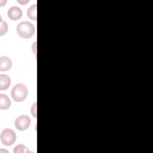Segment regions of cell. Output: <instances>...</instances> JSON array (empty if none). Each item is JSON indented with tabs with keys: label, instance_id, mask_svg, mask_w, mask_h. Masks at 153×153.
<instances>
[{
	"label": "cell",
	"instance_id": "6da1fadb",
	"mask_svg": "<svg viewBox=\"0 0 153 153\" xmlns=\"http://www.w3.org/2000/svg\"><path fill=\"white\" fill-rule=\"evenodd\" d=\"M17 32L20 37L28 39L33 35L35 27L30 22H22L17 25Z\"/></svg>",
	"mask_w": 153,
	"mask_h": 153
},
{
	"label": "cell",
	"instance_id": "7a4b0ae2",
	"mask_svg": "<svg viewBox=\"0 0 153 153\" xmlns=\"http://www.w3.org/2000/svg\"><path fill=\"white\" fill-rule=\"evenodd\" d=\"M27 94V89L23 84H17L15 85L11 93L13 100L17 102L23 101L26 98Z\"/></svg>",
	"mask_w": 153,
	"mask_h": 153
},
{
	"label": "cell",
	"instance_id": "3957f363",
	"mask_svg": "<svg viewBox=\"0 0 153 153\" xmlns=\"http://www.w3.org/2000/svg\"><path fill=\"white\" fill-rule=\"evenodd\" d=\"M16 139L15 132L10 128H5L1 132V140L2 143L7 146L13 145Z\"/></svg>",
	"mask_w": 153,
	"mask_h": 153
},
{
	"label": "cell",
	"instance_id": "277c9868",
	"mask_svg": "<svg viewBox=\"0 0 153 153\" xmlns=\"http://www.w3.org/2000/svg\"><path fill=\"white\" fill-rule=\"evenodd\" d=\"M30 124V118L25 115L18 117L15 120V126L16 128L20 131L26 130Z\"/></svg>",
	"mask_w": 153,
	"mask_h": 153
},
{
	"label": "cell",
	"instance_id": "5b68a950",
	"mask_svg": "<svg viewBox=\"0 0 153 153\" xmlns=\"http://www.w3.org/2000/svg\"><path fill=\"white\" fill-rule=\"evenodd\" d=\"M7 14L11 20H17L22 16V11L20 8L14 6L8 10Z\"/></svg>",
	"mask_w": 153,
	"mask_h": 153
},
{
	"label": "cell",
	"instance_id": "8992f818",
	"mask_svg": "<svg viewBox=\"0 0 153 153\" xmlns=\"http://www.w3.org/2000/svg\"><path fill=\"white\" fill-rule=\"evenodd\" d=\"M12 66V62L10 59L6 56L0 58V71H6L9 70Z\"/></svg>",
	"mask_w": 153,
	"mask_h": 153
},
{
	"label": "cell",
	"instance_id": "52a82bcc",
	"mask_svg": "<svg viewBox=\"0 0 153 153\" xmlns=\"http://www.w3.org/2000/svg\"><path fill=\"white\" fill-rule=\"evenodd\" d=\"M11 100L9 97L4 94H0V109H7L11 106Z\"/></svg>",
	"mask_w": 153,
	"mask_h": 153
},
{
	"label": "cell",
	"instance_id": "ba28073f",
	"mask_svg": "<svg viewBox=\"0 0 153 153\" xmlns=\"http://www.w3.org/2000/svg\"><path fill=\"white\" fill-rule=\"evenodd\" d=\"M11 84V80L10 77L5 74H1L0 75V89L6 90L7 89Z\"/></svg>",
	"mask_w": 153,
	"mask_h": 153
},
{
	"label": "cell",
	"instance_id": "9c48e42d",
	"mask_svg": "<svg viewBox=\"0 0 153 153\" xmlns=\"http://www.w3.org/2000/svg\"><path fill=\"white\" fill-rule=\"evenodd\" d=\"M36 8L37 5L36 4L32 5L27 11V17L33 20H36L37 16H36Z\"/></svg>",
	"mask_w": 153,
	"mask_h": 153
},
{
	"label": "cell",
	"instance_id": "30bf717a",
	"mask_svg": "<svg viewBox=\"0 0 153 153\" xmlns=\"http://www.w3.org/2000/svg\"><path fill=\"white\" fill-rule=\"evenodd\" d=\"M29 150L27 149V148L22 144H20L17 145L14 149V153H26L29 152Z\"/></svg>",
	"mask_w": 153,
	"mask_h": 153
},
{
	"label": "cell",
	"instance_id": "8fae6325",
	"mask_svg": "<svg viewBox=\"0 0 153 153\" xmlns=\"http://www.w3.org/2000/svg\"><path fill=\"white\" fill-rule=\"evenodd\" d=\"M8 30V25L6 22L2 21L1 19V26H0V35L2 36L5 35Z\"/></svg>",
	"mask_w": 153,
	"mask_h": 153
},
{
	"label": "cell",
	"instance_id": "7c38bea8",
	"mask_svg": "<svg viewBox=\"0 0 153 153\" xmlns=\"http://www.w3.org/2000/svg\"><path fill=\"white\" fill-rule=\"evenodd\" d=\"M31 113L35 118H36V102L33 104L31 108Z\"/></svg>",
	"mask_w": 153,
	"mask_h": 153
},
{
	"label": "cell",
	"instance_id": "4fadbf2b",
	"mask_svg": "<svg viewBox=\"0 0 153 153\" xmlns=\"http://www.w3.org/2000/svg\"><path fill=\"white\" fill-rule=\"evenodd\" d=\"M18 2L22 4H26L27 2H29V1H17Z\"/></svg>",
	"mask_w": 153,
	"mask_h": 153
}]
</instances>
